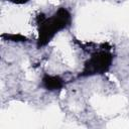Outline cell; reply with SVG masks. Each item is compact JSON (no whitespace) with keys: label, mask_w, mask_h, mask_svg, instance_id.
I'll return each mask as SVG.
<instances>
[{"label":"cell","mask_w":129,"mask_h":129,"mask_svg":"<svg viewBox=\"0 0 129 129\" xmlns=\"http://www.w3.org/2000/svg\"><path fill=\"white\" fill-rule=\"evenodd\" d=\"M9 1H12V2H14V3H25V2H27L28 0H9Z\"/></svg>","instance_id":"obj_1"}]
</instances>
